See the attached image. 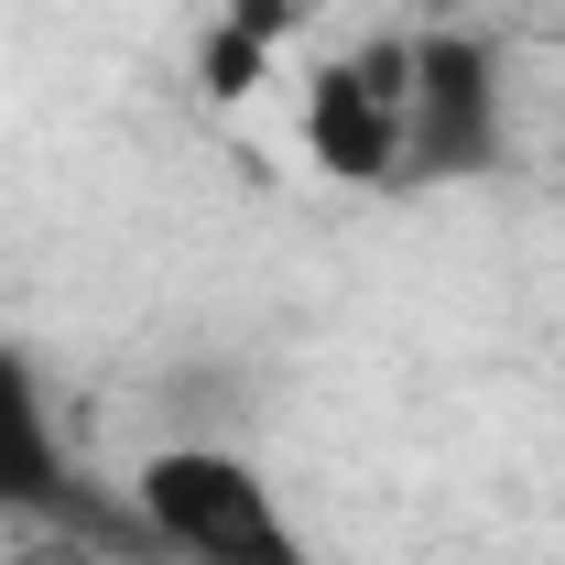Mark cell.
<instances>
[{
  "mask_svg": "<svg viewBox=\"0 0 565 565\" xmlns=\"http://www.w3.org/2000/svg\"><path fill=\"white\" fill-rule=\"evenodd\" d=\"M120 511H131L152 565H316L294 511H282V490L262 479V457L207 446V435L152 446L120 479Z\"/></svg>",
  "mask_w": 565,
  "mask_h": 565,
  "instance_id": "1",
  "label": "cell"
},
{
  "mask_svg": "<svg viewBox=\"0 0 565 565\" xmlns=\"http://www.w3.org/2000/svg\"><path fill=\"white\" fill-rule=\"evenodd\" d=\"M414 141V33H370L305 76V163L359 196H403Z\"/></svg>",
  "mask_w": 565,
  "mask_h": 565,
  "instance_id": "2",
  "label": "cell"
},
{
  "mask_svg": "<svg viewBox=\"0 0 565 565\" xmlns=\"http://www.w3.org/2000/svg\"><path fill=\"white\" fill-rule=\"evenodd\" d=\"M511 163V76L490 33L435 22L414 33V141H403V196L414 185H479Z\"/></svg>",
  "mask_w": 565,
  "mask_h": 565,
  "instance_id": "3",
  "label": "cell"
},
{
  "mask_svg": "<svg viewBox=\"0 0 565 565\" xmlns=\"http://www.w3.org/2000/svg\"><path fill=\"white\" fill-rule=\"evenodd\" d=\"M0 522L33 533V522H98V533H131L120 490L87 479L66 414H55V381L33 370V349L0 338ZM141 544V533H131Z\"/></svg>",
  "mask_w": 565,
  "mask_h": 565,
  "instance_id": "4",
  "label": "cell"
},
{
  "mask_svg": "<svg viewBox=\"0 0 565 565\" xmlns=\"http://www.w3.org/2000/svg\"><path fill=\"white\" fill-rule=\"evenodd\" d=\"M282 33H294V0H239V11H228V33L207 44V87H228V98H239Z\"/></svg>",
  "mask_w": 565,
  "mask_h": 565,
  "instance_id": "5",
  "label": "cell"
},
{
  "mask_svg": "<svg viewBox=\"0 0 565 565\" xmlns=\"http://www.w3.org/2000/svg\"><path fill=\"white\" fill-rule=\"evenodd\" d=\"M11 565H152V555L98 522H33V533H11Z\"/></svg>",
  "mask_w": 565,
  "mask_h": 565,
  "instance_id": "6",
  "label": "cell"
}]
</instances>
